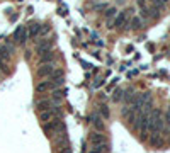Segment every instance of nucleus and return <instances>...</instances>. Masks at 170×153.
<instances>
[{
  "instance_id": "nucleus-5",
  "label": "nucleus",
  "mask_w": 170,
  "mask_h": 153,
  "mask_svg": "<svg viewBox=\"0 0 170 153\" xmlns=\"http://www.w3.org/2000/svg\"><path fill=\"white\" fill-rule=\"evenodd\" d=\"M56 85L53 82H41V83L36 85V92L38 93H42V92H48V90H53Z\"/></svg>"
},
{
  "instance_id": "nucleus-27",
  "label": "nucleus",
  "mask_w": 170,
  "mask_h": 153,
  "mask_svg": "<svg viewBox=\"0 0 170 153\" xmlns=\"http://www.w3.org/2000/svg\"><path fill=\"white\" fill-rule=\"evenodd\" d=\"M138 5H140L141 8H144V0H138Z\"/></svg>"
},
{
  "instance_id": "nucleus-18",
  "label": "nucleus",
  "mask_w": 170,
  "mask_h": 153,
  "mask_svg": "<svg viewBox=\"0 0 170 153\" xmlns=\"http://www.w3.org/2000/svg\"><path fill=\"white\" fill-rule=\"evenodd\" d=\"M150 143H151L153 146H160V144H162V138L158 136V133H157V134H153L151 138H150Z\"/></svg>"
},
{
  "instance_id": "nucleus-20",
  "label": "nucleus",
  "mask_w": 170,
  "mask_h": 153,
  "mask_svg": "<svg viewBox=\"0 0 170 153\" xmlns=\"http://www.w3.org/2000/svg\"><path fill=\"white\" fill-rule=\"evenodd\" d=\"M100 114H102V117H109V109H107V106H100Z\"/></svg>"
},
{
  "instance_id": "nucleus-19",
  "label": "nucleus",
  "mask_w": 170,
  "mask_h": 153,
  "mask_svg": "<svg viewBox=\"0 0 170 153\" xmlns=\"http://www.w3.org/2000/svg\"><path fill=\"white\" fill-rule=\"evenodd\" d=\"M51 76H53V80H56V78H63V70H55V72L51 73Z\"/></svg>"
},
{
  "instance_id": "nucleus-6",
  "label": "nucleus",
  "mask_w": 170,
  "mask_h": 153,
  "mask_svg": "<svg viewBox=\"0 0 170 153\" xmlns=\"http://www.w3.org/2000/svg\"><path fill=\"white\" fill-rule=\"evenodd\" d=\"M90 141H92V143L97 146V144H104V143H106V138H104V134H102V133L95 131V133H92V134H90Z\"/></svg>"
},
{
  "instance_id": "nucleus-15",
  "label": "nucleus",
  "mask_w": 170,
  "mask_h": 153,
  "mask_svg": "<svg viewBox=\"0 0 170 153\" xmlns=\"http://www.w3.org/2000/svg\"><path fill=\"white\" fill-rule=\"evenodd\" d=\"M42 129H44V133H46L48 138H51V133L55 131V127H53V123H46V124H42Z\"/></svg>"
},
{
  "instance_id": "nucleus-14",
  "label": "nucleus",
  "mask_w": 170,
  "mask_h": 153,
  "mask_svg": "<svg viewBox=\"0 0 170 153\" xmlns=\"http://www.w3.org/2000/svg\"><path fill=\"white\" fill-rule=\"evenodd\" d=\"M41 31H42L41 24H32V25H31V29H29V36H31V38H34V36H38Z\"/></svg>"
},
{
  "instance_id": "nucleus-26",
  "label": "nucleus",
  "mask_w": 170,
  "mask_h": 153,
  "mask_svg": "<svg viewBox=\"0 0 170 153\" xmlns=\"http://www.w3.org/2000/svg\"><path fill=\"white\" fill-rule=\"evenodd\" d=\"M134 75H138V70H133V72L127 73V76H134Z\"/></svg>"
},
{
  "instance_id": "nucleus-25",
  "label": "nucleus",
  "mask_w": 170,
  "mask_h": 153,
  "mask_svg": "<svg viewBox=\"0 0 170 153\" xmlns=\"http://www.w3.org/2000/svg\"><path fill=\"white\" fill-rule=\"evenodd\" d=\"M104 83V80H99V82H93V89H97V87H100V85Z\"/></svg>"
},
{
  "instance_id": "nucleus-13",
  "label": "nucleus",
  "mask_w": 170,
  "mask_h": 153,
  "mask_svg": "<svg viewBox=\"0 0 170 153\" xmlns=\"http://www.w3.org/2000/svg\"><path fill=\"white\" fill-rule=\"evenodd\" d=\"M51 117H53V112H51V110H44V112H41V114H39V121H41V124L49 123Z\"/></svg>"
},
{
  "instance_id": "nucleus-11",
  "label": "nucleus",
  "mask_w": 170,
  "mask_h": 153,
  "mask_svg": "<svg viewBox=\"0 0 170 153\" xmlns=\"http://www.w3.org/2000/svg\"><path fill=\"white\" fill-rule=\"evenodd\" d=\"M90 119H93L92 123H93V126H95V129H99V133H102L104 131V123H102V119H100V116H92Z\"/></svg>"
},
{
  "instance_id": "nucleus-16",
  "label": "nucleus",
  "mask_w": 170,
  "mask_h": 153,
  "mask_svg": "<svg viewBox=\"0 0 170 153\" xmlns=\"http://www.w3.org/2000/svg\"><path fill=\"white\" fill-rule=\"evenodd\" d=\"M123 95H124V90H123V89H116V90H114V95H112V100H114V102H119L121 99H123Z\"/></svg>"
},
{
  "instance_id": "nucleus-9",
  "label": "nucleus",
  "mask_w": 170,
  "mask_h": 153,
  "mask_svg": "<svg viewBox=\"0 0 170 153\" xmlns=\"http://www.w3.org/2000/svg\"><path fill=\"white\" fill-rule=\"evenodd\" d=\"M55 53H53V51H46V53H42L41 55V65H48V63H51V61H53V59H55Z\"/></svg>"
},
{
  "instance_id": "nucleus-3",
  "label": "nucleus",
  "mask_w": 170,
  "mask_h": 153,
  "mask_svg": "<svg viewBox=\"0 0 170 153\" xmlns=\"http://www.w3.org/2000/svg\"><path fill=\"white\" fill-rule=\"evenodd\" d=\"M55 72V65L48 63V65H41L38 68V76H51V73Z\"/></svg>"
},
{
  "instance_id": "nucleus-21",
  "label": "nucleus",
  "mask_w": 170,
  "mask_h": 153,
  "mask_svg": "<svg viewBox=\"0 0 170 153\" xmlns=\"http://www.w3.org/2000/svg\"><path fill=\"white\" fill-rule=\"evenodd\" d=\"M59 153H72V146H70V144L61 146V148H59Z\"/></svg>"
},
{
  "instance_id": "nucleus-4",
  "label": "nucleus",
  "mask_w": 170,
  "mask_h": 153,
  "mask_svg": "<svg viewBox=\"0 0 170 153\" xmlns=\"http://www.w3.org/2000/svg\"><path fill=\"white\" fill-rule=\"evenodd\" d=\"M126 17H127V12H119L117 15H116L114 22H112V27H116V29H121V27L126 24Z\"/></svg>"
},
{
  "instance_id": "nucleus-2",
  "label": "nucleus",
  "mask_w": 170,
  "mask_h": 153,
  "mask_svg": "<svg viewBox=\"0 0 170 153\" xmlns=\"http://www.w3.org/2000/svg\"><path fill=\"white\" fill-rule=\"evenodd\" d=\"M14 39H15L19 44H24V42H25V39H27V32H25L24 25H19V27L15 29V32H14Z\"/></svg>"
},
{
  "instance_id": "nucleus-7",
  "label": "nucleus",
  "mask_w": 170,
  "mask_h": 153,
  "mask_svg": "<svg viewBox=\"0 0 170 153\" xmlns=\"http://www.w3.org/2000/svg\"><path fill=\"white\" fill-rule=\"evenodd\" d=\"M36 49H38V53H41V55H42V53H46V51H49L51 49V39H44V41H41Z\"/></svg>"
},
{
  "instance_id": "nucleus-12",
  "label": "nucleus",
  "mask_w": 170,
  "mask_h": 153,
  "mask_svg": "<svg viewBox=\"0 0 170 153\" xmlns=\"http://www.w3.org/2000/svg\"><path fill=\"white\" fill-rule=\"evenodd\" d=\"M143 27V19L141 17H133L131 19V29L133 31H138Z\"/></svg>"
},
{
  "instance_id": "nucleus-8",
  "label": "nucleus",
  "mask_w": 170,
  "mask_h": 153,
  "mask_svg": "<svg viewBox=\"0 0 170 153\" xmlns=\"http://www.w3.org/2000/svg\"><path fill=\"white\" fill-rule=\"evenodd\" d=\"M116 15H117V10H116L114 7L106 8V19H107V24H109V27H112V19H116Z\"/></svg>"
},
{
  "instance_id": "nucleus-24",
  "label": "nucleus",
  "mask_w": 170,
  "mask_h": 153,
  "mask_svg": "<svg viewBox=\"0 0 170 153\" xmlns=\"http://www.w3.org/2000/svg\"><path fill=\"white\" fill-rule=\"evenodd\" d=\"M95 8H97V10H106V8H107V5H106V4H99Z\"/></svg>"
},
{
  "instance_id": "nucleus-17",
  "label": "nucleus",
  "mask_w": 170,
  "mask_h": 153,
  "mask_svg": "<svg viewBox=\"0 0 170 153\" xmlns=\"http://www.w3.org/2000/svg\"><path fill=\"white\" fill-rule=\"evenodd\" d=\"M63 95H65V90H55V92H53V100L59 102L63 99Z\"/></svg>"
},
{
  "instance_id": "nucleus-23",
  "label": "nucleus",
  "mask_w": 170,
  "mask_h": 153,
  "mask_svg": "<svg viewBox=\"0 0 170 153\" xmlns=\"http://www.w3.org/2000/svg\"><path fill=\"white\" fill-rule=\"evenodd\" d=\"M163 121H165L167 124H168L170 126V107H168V110H167V114H165V119H163Z\"/></svg>"
},
{
  "instance_id": "nucleus-1",
  "label": "nucleus",
  "mask_w": 170,
  "mask_h": 153,
  "mask_svg": "<svg viewBox=\"0 0 170 153\" xmlns=\"http://www.w3.org/2000/svg\"><path fill=\"white\" fill-rule=\"evenodd\" d=\"M163 124L165 121L162 119V112L158 109H153L151 114H150V123H148V129L153 133V134H157L163 129Z\"/></svg>"
},
{
  "instance_id": "nucleus-22",
  "label": "nucleus",
  "mask_w": 170,
  "mask_h": 153,
  "mask_svg": "<svg viewBox=\"0 0 170 153\" xmlns=\"http://www.w3.org/2000/svg\"><path fill=\"white\" fill-rule=\"evenodd\" d=\"M148 17H150V10L146 7L141 8V19H148Z\"/></svg>"
},
{
  "instance_id": "nucleus-10",
  "label": "nucleus",
  "mask_w": 170,
  "mask_h": 153,
  "mask_svg": "<svg viewBox=\"0 0 170 153\" xmlns=\"http://www.w3.org/2000/svg\"><path fill=\"white\" fill-rule=\"evenodd\" d=\"M36 107H38L41 112H44V110H49V109H51V100H48V99L38 100V102H36Z\"/></svg>"
},
{
  "instance_id": "nucleus-28",
  "label": "nucleus",
  "mask_w": 170,
  "mask_h": 153,
  "mask_svg": "<svg viewBox=\"0 0 170 153\" xmlns=\"http://www.w3.org/2000/svg\"><path fill=\"white\" fill-rule=\"evenodd\" d=\"M162 2H163V4H165V2H168V0H162Z\"/></svg>"
}]
</instances>
